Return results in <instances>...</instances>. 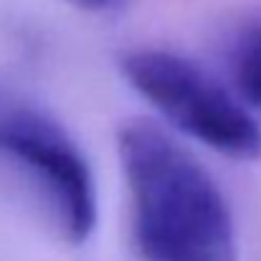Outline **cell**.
Here are the masks:
<instances>
[{
    "mask_svg": "<svg viewBox=\"0 0 261 261\" xmlns=\"http://www.w3.org/2000/svg\"><path fill=\"white\" fill-rule=\"evenodd\" d=\"M129 233L142 261H239L231 205L208 168L152 119L117 129Z\"/></svg>",
    "mask_w": 261,
    "mask_h": 261,
    "instance_id": "obj_1",
    "label": "cell"
},
{
    "mask_svg": "<svg viewBox=\"0 0 261 261\" xmlns=\"http://www.w3.org/2000/svg\"><path fill=\"white\" fill-rule=\"evenodd\" d=\"M119 71L177 132L231 160H259L261 127L251 109L208 69L168 48L122 54Z\"/></svg>",
    "mask_w": 261,
    "mask_h": 261,
    "instance_id": "obj_2",
    "label": "cell"
},
{
    "mask_svg": "<svg viewBox=\"0 0 261 261\" xmlns=\"http://www.w3.org/2000/svg\"><path fill=\"white\" fill-rule=\"evenodd\" d=\"M0 160L28 182L59 236L74 246L96 228V182L69 129L38 104L0 94Z\"/></svg>",
    "mask_w": 261,
    "mask_h": 261,
    "instance_id": "obj_3",
    "label": "cell"
},
{
    "mask_svg": "<svg viewBox=\"0 0 261 261\" xmlns=\"http://www.w3.org/2000/svg\"><path fill=\"white\" fill-rule=\"evenodd\" d=\"M233 94L254 112H261V20L236 28L223 51Z\"/></svg>",
    "mask_w": 261,
    "mask_h": 261,
    "instance_id": "obj_4",
    "label": "cell"
},
{
    "mask_svg": "<svg viewBox=\"0 0 261 261\" xmlns=\"http://www.w3.org/2000/svg\"><path fill=\"white\" fill-rule=\"evenodd\" d=\"M76 8L87 10V13H117L122 10L129 0H69Z\"/></svg>",
    "mask_w": 261,
    "mask_h": 261,
    "instance_id": "obj_5",
    "label": "cell"
}]
</instances>
